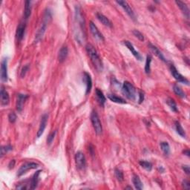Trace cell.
<instances>
[{"mask_svg": "<svg viewBox=\"0 0 190 190\" xmlns=\"http://www.w3.org/2000/svg\"><path fill=\"white\" fill-rule=\"evenodd\" d=\"M75 36L77 37V40L79 42H81L84 40V37L86 36L85 34V19L82 15V11L80 7H76L75 11Z\"/></svg>", "mask_w": 190, "mask_h": 190, "instance_id": "6da1fadb", "label": "cell"}, {"mask_svg": "<svg viewBox=\"0 0 190 190\" xmlns=\"http://www.w3.org/2000/svg\"><path fill=\"white\" fill-rule=\"evenodd\" d=\"M86 50L95 69L98 71H102L103 69V62L97 50L95 49V47L91 44H87L86 46Z\"/></svg>", "mask_w": 190, "mask_h": 190, "instance_id": "7a4b0ae2", "label": "cell"}, {"mask_svg": "<svg viewBox=\"0 0 190 190\" xmlns=\"http://www.w3.org/2000/svg\"><path fill=\"white\" fill-rule=\"evenodd\" d=\"M51 20V14L49 10H46L45 14L43 16V19H42V23L40 25V27H39L37 32L35 36V42H39L43 37L44 34H45L47 26Z\"/></svg>", "mask_w": 190, "mask_h": 190, "instance_id": "3957f363", "label": "cell"}, {"mask_svg": "<svg viewBox=\"0 0 190 190\" xmlns=\"http://www.w3.org/2000/svg\"><path fill=\"white\" fill-rule=\"evenodd\" d=\"M122 91L123 95L128 99L134 100L136 98V89L131 82L125 81L122 87Z\"/></svg>", "mask_w": 190, "mask_h": 190, "instance_id": "277c9868", "label": "cell"}, {"mask_svg": "<svg viewBox=\"0 0 190 190\" xmlns=\"http://www.w3.org/2000/svg\"><path fill=\"white\" fill-rule=\"evenodd\" d=\"M91 121L92 125H93L94 129H95L96 134H98V135L102 134V132H103L102 123H101L98 114H97L96 111H93V112H91Z\"/></svg>", "mask_w": 190, "mask_h": 190, "instance_id": "5b68a950", "label": "cell"}, {"mask_svg": "<svg viewBox=\"0 0 190 190\" xmlns=\"http://www.w3.org/2000/svg\"><path fill=\"white\" fill-rule=\"evenodd\" d=\"M38 167H39L38 164L34 163V162H28V163H24L23 165H22L21 167H20L19 170H18L17 176L21 177L22 175L25 174L27 171L31 170V169H36Z\"/></svg>", "mask_w": 190, "mask_h": 190, "instance_id": "8992f818", "label": "cell"}, {"mask_svg": "<svg viewBox=\"0 0 190 190\" xmlns=\"http://www.w3.org/2000/svg\"><path fill=\"white\" fill-rule=\"evenodd\" d=\"M75 163L78 169H83L86 167V158L82 152H77L75 154Z\"/></svg>", "mask_w": 190, "mask_h": 190, "instance_id": "52a82bcc", "label": "cell"}, {"mask_svg": "<svg viewBox=\"0 0 190 190\" xmlns=\"http://www.w3.org/2000/svg\"><path fill=\"white\" fill-rule=\"evenodd\" d=\"M170 71L172 76L174 77V78L177 81H178L179 82H181V83L189 85V81H188L187 79H186L184 76H182V75L178 72V70L176 69V68H175L173 65H171L170 66Z\"/></svg>", "mask_w": 190, "mask_h": 190, "instance_id": "ba28073f", "label": "cell"}, {"mask_svg": "<svg viewBox=\"0 0 190 190\" xmlns=\"http://www.w3.org/2000/svg\"><path fill=\"white\" fill-rule=\"evenodd\" d=\"M116 2L117 3L118 5H120L122 8H123V10L125 11V13L129 16V17L131 19H132L133 20H135V15H134V13L132 10V8H131V6L126 1H117Z\"/></svg>", "mask_w": 190, "mask_h": 190, "instance_id": "9c48e42d", "label": "cell"}, {"mask_svg": "<svg viewBox=\"0 0 190 190\" xmlns=\"http://www.w3.org/2000/svg\"><path fill=\"white\" fill-rule=\"evenodd\" d=\"M8 79V60L4 58L1 62V80L2 82H7Z\"/></svg>", "mask_w": 190, "mask_h": 190, "instance_id": "30bf717a", "label": "cell"}, {"mask_svg": "<svg viewBox=\"0 0 190 190\" xmlns=\"http://www.w3.org/2000/svg\"><path fill=\"white\" fill-rule=\"evenodd\" d=\"M89 26L90 31H91V34L93 35L94 37L97 40H98V41H104V37H103V34L99 32V31L95 25V24H94V23H92V22H90Z\"/></svg>", "mask_w": 190, "mask_h": 190, "instance_id": "8fae6325", "label": "cell"}, {"mask_svg": "<svg viewBox=\"0 0 190 190\" xmlns=\"http://www.w3.org/2000/svg\"><path fill=\"white\" fill-rule=\"evenodd\" d=\"M48 117H49V116H48L47 114H45L42 115V117L41 118V121H40V127H39L37 134H36V137H37V138H40L44 133V131H45L46 128V125H47Z\"/></svg>", "mask_w": 190, "mask_h": 190, "instance_id": "7c38bea8", "label": "cell"}, {"mask_svg": "<svg viewBox=\"0 0 190 190\" xmlns=\"http://www.w3.org/2000/svg\"><path fill=\"white\" fill-rule=\"evenodd\" d=\"M28 98V95H23V94H19L17 95V100H16V110L18 112H21L23 109L24 104L26 99Z\"/></svg>", "mask_w": 190, "mask_h": 190, "instance_id": "4fadbf2b", "label": "cell"}, {"mask_svg": "<svg viewBox=\"0 0 190 190\" xmlns=\"http://www.w3.org/2000/svg\"><path fill=\"white\" fill-rule=\"evenodd\" d=\"M25 28H26V25L25 23H20L18 25L17 28H16V39L19 42L22 41L24 37V35H25Z\"/></svg>", "mask_w": 190, "mask_h": 190, "instance_id": "5bb4252c", "label": "cell"}, {"mask_svg": "<svg viewBox=\"0 0 190 190\" xmlns=\"http://www.w3.org/2000/svg\"><path fill=\"white\" fill-rule=\"evenodd\" d=\"M124 44H125V45L126 46L127 48H128V49L131 51V53H132V55H133V56L135 57V58L137 59V60L141 61L142 60H143L141 55L140 54V53L138 52V51H136L135 49H134V47L133 46V45H132V44L130 42L124 41Z\"/></svg>", "mask_w": 190, "mask_h": 190, "instance_id": "9a60e30c", "label": "cell"}, {"mask_svg": "<svg viewBox=\"0 0 190 190\" xmlns=\"http://www.w3.org/2000/svg\"><path fill=\"white\" fill-rule=\"evenodd\" d=\"M68 54H69V49H68V47L66 45H63L61 49L59 51V54H58V60L59 62H63L64 61L66 60L67 58Z\"/></svg>", "mask_w": 190, "mask_h": 190, "instance_id": "2e32d148", "label": "cell"}, {"mask_svg": "<svg viewBox=\"0 0 190 190\" xmlns=\"http://www.w3.org/2000/svg\"><path fill=\"white\" fill-rule=\"evenodd\" d=\"M0 97H1V103L2 106H7L10 102V96H9L8 92L4 88L2 87L1 92H0Z\"/></svg>", "mask_w": 190, "mask_h": 190, "instance_id": "e0dca14e", "label": "cell"}, {"mask_svg": "<svg viewBox=\"0 0 190 190\" xmlns=\"http://www.w3.org/2000/svg\"><path fill=\"white\" fill-rule=\"evenodd\" d=\"M175 3L178 5V8L180 9V11H181L183 14H184V16H185L186 17V19H189V8H188L187 5H186V3L183 2H181V1H175Z\"/></svg>", "mask_w": 190, "mask_h": 190, "instance_id": "ac0fdd59", "label": "cell"}, {"mask_svg": "<svg viewBox=\"0 0 190 190\" xmlns=\"http://www.w3.org/2000/svg\"><path fill=\"white\" fill-rule=\"evenodd\" d=\"M96 16H97V19H98L99 21L103 24V25H104L105 26L108 27H112V22H111L110 20L108 19L106 16H104L103 14H100V13H97Z\"/></svg>", "mask_w": 190, "mask_h": 190, "instance_id": "d6986e66", "label": "cell"}, {"mask_svg": "<svg viewBox=\"0 0 190 190\" xmlns=\"http://www.w3.org/2000/svg\"><path fill=\"white\" fill-rule=\"evenodd\" d=\"M83 80L84 82H86V94L90 93L91 91V88H92V80H91V77L90 76V74L87 72H85L83 75Z\"/></svg>", "mask_w": 190, "mask_h": 190, "instance_id": "ffe728a7", "label": "cell"}, {"mask_svg": "<svg viewBox=\"0 0 190 190\" xmlns=\"http://www.w3.org/2000/svg\"><path fill=\"white\" fill-rule=\"evenodd\" d=\"M149 48H150V49L152 51V52L154 53V54H155L156 56L160 59V60H161L164 62H167V60L165 59V57H164L163 53H161V51H160V50L156 47V46L153 45H152V44H149Z\"/></svg>", "mask_w": 190, "mask_h": 190, "instance_id": "44dd1931", "label": "cell"}, {"mask_svg": "<svg viewBox=\"0 0 190 190\" xmlns=\"http://www.w3.org/2000/svg\"><path fill=\"white\" fill-rule=\"evenodd\" d=\"M96 97H97V101H98V103L100 104V106H104L105 103H106V97H105V95H103V91H101L100 89H99V88L96 89Z\"/></svg>", "mask_w": 190, "mask_h": 190, "instance_id": "7402d4cb", "label": "cell"}, {"mask_svg": "<svg viewBox=\"0 0 190 190\" xmlns=\"http://www.w3.org/2000/svg\"><path fill=\"white\" fill-rule=\"evenodd\" d=\"M40 172H41V170L37 171L34 175L33 178H31V184H30V189H36V186H37V184H38V183H39V176H40Z\"/></svg>", "mask_w": 190, "mask_h": 190, "instance_id": "603a6c76", "label": "cell"}, {"mask_svg": "<svg viewBox=\"0 0 190 190\" xmlns=\"http://www.w3.org/2000/svg\"><path fill=\"white\" fill-rule=\"evenodd\" d=\"M132 182H133V184L135 187V189H137L138 190H141L143 189V183H142L141 178L140 177L137 175H134L133 177H132Z\"/></svg>", "mask_w": 190, "mask_h": 190, "instance_id": "cb8c5ba5", "label": "cell"}, {"mask_svg": "<svg viewBox=\"0 0 190 190\" xmlns=\"http://www.w3.org/2000/svg\"><path fill=\"white\" fill-rule=\"evenodd\" d=\"M31 1H25V11H24V16L25 19H28L29 16H31Z\"/></svg>", "mask_w": 190, "mask_h": 190, "instance_id": "d4e9b609", "label": "cell"}, {"mask_svg": "<svg viewBox=\"0 0 190 190\" xmlns=\"http://www.w3.org/2000/svg\"><path fill=\"white\" fill-rule=\"evenodd\" d=\"M108 98L111 101L116 103H120V104H125V103H126L124 99L122 98L121 97H118V96L115 95H108Z\"/></svg>", "mask_w": 190, "mask_h": 190, "instance_id": "484cf974", "label": "cell"}, {"mask_svg": "<svg viewBox=\"0 0 190 190\" xmlns=\"http://www.w3.org/2000/svg\"><path fill=\"white\" fill-rule=\"evenodd\" d=\"M160 148L163 151V154L166 156H169L170 154V146L167 142H161L160 143Z\"/></svg>", "mask_w": 190, "mask_h": 190, "instance_id": "4316f807", "label": "cell"}, {"mask_svg": "<svg viewBox=\"0 0 190 190\" xmlns=\"http://www.w3.org/2000/svg\"><path fill=\"white\" fill-rule=\"evenodd\" d=\"M173 90H174L175 95H178L180 98H186V94L184 93V91L181 89V88L178 86V85H175L174 87H173Z\"/></svg>", "mask_w": 190, "mask_h": 190, "instance_id": "83f0119b", "label": "cell"}, {"mask_svg": "<svg viewBox=\"0 0 190 190\" xmlns=\"http://www.w3.org/2000/svg\"><path fill=\"white\" fill-rule=\"evenodd\" d=\"M175 129H176L177 133H178L180 137H186V133L185 131H184L183 127L180 125V123L178 121L175 122Z\"/></svg>", "mask_w": 190, "mask_h": 190, "instance_id": "f1b7e54d", "label": "cell"}, {"mask_svg": "<svg viewBox=\"0 0 190 190\" xmlns=\"http://www.w3.org/2000/svg\"><path fill=\"white\" fill-rule=\"evenodd\" d=\"M167 103L172 112H178V107H177L176 103L175 102L174 99L169 97V98H168L167 99Z\"/></svg>", "mask_w": 190, "mask_h": 190, "instance_id": "f546056e", "label": "cell"}, {"mask_svg": "<svg viewBox=\"0 0 190 190\" xmlns=\"http://www.w3.org/2000/svg\"><path fill=\"white\" fill-rule=\"evenodd\" d=\"M139 163L140 165L146 171H150L152 169V163H150V162L146 161V160H141V161L139 162Z\"/></svg>", "mask_w": 190, "mask_h": 190, "instance_id": "4dcf8cb0", "label": "cell"}, {"mask_svg": "<svg viewBox=\"0 0 190 190\" xmlns=\"http://www.w3.org/2000/svg\"><path fill=\"white\" fill-rule=\"evenodd\" d=\"M152 57L150 55H148L146 57V65H145V71L146 74H149L151 71V62H152Z\"/></svg>", "mask_w": 190, "mask_h": 190, "instance_id": "1f68e13d", "label": "cell"}, {"mask_svg": "<svg viewBox=\"0 0 190 190\" xmlns=\"http://www.w3.org/2000/svg\"><path fill=\"white\" fill-rule=\"evenodd\" d=\"M13 149V146L11 145H7V146H3L1 148V157H3L6 153H8L10 151H11Z\"/></svg>", "mask_w": 190, "mask_h": 190, "instance_id": "d6a6232c", "label": "cell"}, {"mask_svg": "<svg viewBox=\"0 0 190 190\" xmlns=\"http://www.w3.org/2000/svg\"><path fill=\"white\" fill-rule=\"evenodd\" d=\"M114 174H115V177L119 181H123V173L122 172L121 170L119 169H115L114 170Z\"/></svg>", "mask_w": 190, "mask_h": 190, "instance_id": "836d02e7", "label": "cell"}, {"mask_svg": "<svg viewBox=\"0 0 190 190\" xmlns=\"http://www.w3.org/2000/svg\"><path fill=\"white\" fill-rule=\"evenodd\" d=\"M132 33H133V34L139 40H141V41H143V40H144V36H143V34H142L141 31H139L137 30H134L133 31H132Z\"/></svg>", "mask_w": 190, "mask_h": 190, "instance_id": "e575fe53", "label": "cell"}, {"mask_svg": "<svg viewBox=\"0 0 190 190\" xmlns=\"http://www.w3.org/2000/svg\"><path fill=\"white\" fill-rule=\"evenodd\" d=\"M56 134H57L56 131H54V132H52L51 133L49 134V137H48V138H47V143H48V144H49V145L51 144V143L53 142V139H54Z\"/></svg>", "mask_w": 190, "mask_h": 190, "instance_id": "d590c367", "label": "cell"}, {"mask_svg": "<svg viewBox=\"0 0 190 190\" xmlns=\"http://www.w3.org/2000/svg\"><path fill=\"white\" fill-rule=\"evenodd\" d=\"M8 120L11 123H15L16 120V114L14 113V112H11V113L8 114Z\"/></svg>", "mask_w": 190, "mask_h": 190, "instance_id": "8d00e7d4", "label": "cell"}, {"mask_svg": "<svg viewBox=\"0 0 190 190\" xmlns=\"http://www.w3.org/2000/svg\"><path fill=\"white\" fill-rule=\"evenodd\" d=\"M29 69V65L28 64H27V65H24V67L23 68V69H22L21 73H20V77H22V78H23V77H25V74H26L27 71H28Z\"/></svg>", "mask_w": 190, "mask_h": 190, "instance_id": "74e56055", "label": "cell"}, {"mask_svg": "<svg viewBox=\"0 0 190 190\" xmlns=\"http://www.w3.org/2000/svg\"><path fill=\"white\" fill-rule=\"evenodd\" d=\"M182 185H183V186H184V189H189V188H190V184H189V180H183Z\"/></svg>", "mask_w": 190, "mask_h": 190, "instance_id": "f35d334b", "label": "cell"}, {"mask_svg": "<svg viewBox=\"0 0 190 190\" xmlns=\"http://www.w3.org/2000/svg\"><path fill=\"white\" fill-rule=\"evenodd\" d=\"M183 170L184 171V172L186 173V175H189L190 173V169H189V166L186 165V166H183Z\"/></svg>", "mask_w": 190, "mask_h": 190, "instance_id": "ab89813d", "label": "cell"}, {"mask_svg": "<svg viewBox=\"0 0 190 190\" xmlns=\"http://www.w3.org/2000/svg\"><path fill=\"white\" fill-rule=\"evenodd\" d=\"M139 103H141L143 101V99H144V94H143V91H139Z\"/></svg>", "mask_w": 190, "mask_h": 190, "instance_id": "60d3db41", "label": "cell"}, {"mask_svg": "<svg viewBox=\"0 0 190 190\" xmlns=\"http://www.w3.org/2000/svg\"><path fill=\"white\" fill-rule=\"evenodd\" d=\"M14 165H15V160H12L10 162V163H9V165H8L9 169H12V168H14Z\"/></svg>", "mask_w": 190, "mask_h": 190, "instance_id": "b9f144b4", "label": "cell"}, {"mask_svg": "<svg viewBox=\"0 0 190 190\" xmlns=\"http://www.w3.org/2000/svg\"><path fill=\"white\" fill-rule=\"evenodd\" d=\"M184 154H186V156L189 157V154H190V153H189V149H187V150H185V151H184Z\"/></svg>", "mask_w": 190, "mask_h": 190, "instance_id": "7bdbcfd3", "label": "cell"}, {"mask_svg": "<svg viewBox=\"0 0 190 190\" xmlns=\"http://www.w3.org/2000/svg\"><path fill=\"white\" fill-rule=\"evenodd\" d=\"M125 189H132V187H130V186H128V187H126V188H125Z\"/></svg>", "mask_w": 190, "mask_h": 190, "instance_id": "ee69618b", "label": "cell"}]
</instances>
